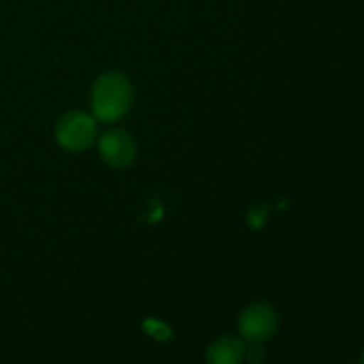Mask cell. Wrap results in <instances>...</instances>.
<instances>
[{
    "label": "cell",
    "instance_id": "obj_1",
    "mask_svg": "<svg viewBox=\"0 0 364 364\" xmlns=\"http://www.w3.org/2000/svg\"><path fill=\"white\" fill-rule=\"evenodd\" d=\"M132 105V85L123 73L109 71L95 82L91 96L92 116L103 123H116Z\"/></svg>",
    "mask_w": 364,
    "mask_h": 364
},
{
    "label": "cell",
    "instance_id": "obj_2",
    "mask_svg": "<svg viewBox=\"0 0 364 364\" xmlns=\"http://www.w3.org/2000/svg\"><path fill=\"white\" fill-rule=\"evenodd\" d=\"M96 134L98 130H96L95 117L80 110L64 114L55 128V139L59 146L71 153L82 151L95 144Z\"/></svg>",
    "mask_w": 364,
    "mask_h": 364
},
{
    "label": "cell",
    "instance_id": "obj_3",
    "mask_svg": "<svg viewBox=\"0 0 364 364\" xmlns=\"http://www.w3.org/2000/svg\"><path fill=\"white\" fill-rule=\"evenodd\" d=\"M277 329V315L269 304H252L238 316L240 336L249 343H263L270 340Z\"/></svg>",
    "mask_w": 364,
    "mask_h": 364
},
{
    "label": "cell",
    "instance_id": "obj_4",
    "mask_svg": "<svg viewBox=\"0 0 364 364\" xmlns=\"http://www.w3.org/2000/svg\"><path fill=\"white\" fill-rule=\"evenodd\" d=\"M98 149L102 159L105 160L107 166L123 169L130 166L135 156V142L124 130L114 128V130L105 132L98 142Z\"/></svg>",
    "mask_w": 364,
    "mask_h": 364
},
{
    "label": "cell",
    "instance_id": "obj_5",
    "mask_svg": "<svg viewBox=\"0 0 364 364\" xmlns=\"http://www.w3.org/2000/svg\"><path fill=\"white\" fill-rule=\"evenodd\" d=\"M245 359V347L237 338H219L206 352L208 364H240Z\"/></svg>",
    "mask_w": 364,
    "mask_h": 364
},
{
    "label": "cell",
    "instance_id": "obj_6",
    "mask_svg": "<svg viewBox=\"0 0 364 364\" xmlns=\"http://www.w3.org/2000/svg\"><path fill=\"white\" fill-rule=\"evenodd\" d=\"M144 331L149 336L155 338V340H169L171 338L169 327H167L166 323L159 322V320H148V322L144 323Z\"/></svg>",
    "mask_w": 364,
    "mask_h": 364
},
{
    "label": "cell",
    "instance_id": "obj_7",
    "mask_svg": "<svg viewBox=\"0 0 364 364\" xmlns=\"http://www.w3.org/2000/svg\"><path fill=\"white\" fill-rule=\"evenodd\" d=\"M265 358V352H263L262 343H251V347L245 348V359L251 364H259Z\"/></svg>",
    "mask_w": 364,
    "mask_h": 364
}]
</instances>
